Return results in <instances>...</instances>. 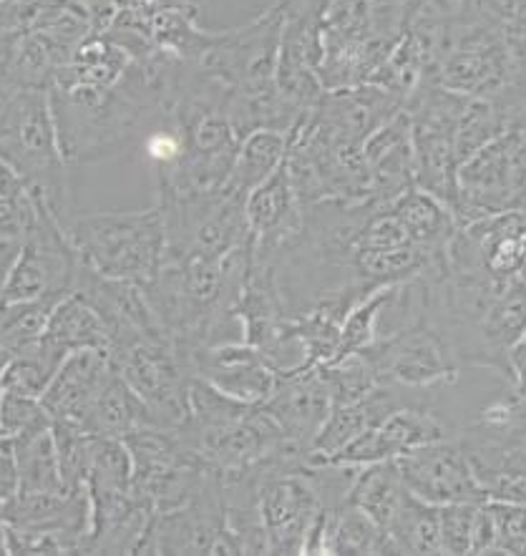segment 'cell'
<instances>
[{"label":"cell","instance_id":"cell-1","mask_svg":"<svg viewBox=\"0 0 526 556\" xmlns=\"http://www.w3.org/2000/svg\"><path fill=\"white\" fill-rule=\"evenodd\" d=\"M411 0H328L317 78L325 91L371 84L409 26Z\"/></svg>","mask_w":526,"mask_h":556},{"label":"cell","instance_id":"cell-2","mask_svg":"<svg viewBox=\"0 0 526 556\" xmlns=\"http://www.w3.org/2000/svg\"><path fill=\"white\" fill-rule=\"evenodd\" d=\"M0 162L26 181L63 229L76 217L71 166L61 154L48 89H23L0 103Z\"/></svg>","mask_w":526,"mask_h":556},{"label":"cell","instance_id":"cell-3","mask_svg":"<svg viewBox=\"0 0 526 556\" xmlns=\"http://www.w3.org/2000/svg\"><path fill=\"white\" fill-rule=\"evenodd\" d=\"M78 260L109 280L147 288L166 257V229L159 204L137 212L76 214L66 229Z\"/></svg>","mask_w":526,"mask_h":556},{"label":"cell","instance_id":"cell-4","mask_svg":"<svg viewBox=\"0 0 526 556\" xmlns=\"http://www.w3.org/2000/svg\"><path fill=\"white\" fill-rule=\"evenodd\" d=\"M109 357L118 376L147 405L151 426L177 428L185 424L195 378L189 351L170 336H151L114 348Z\"/></svg>","mask_w":526,"mask_h":556},{"label":"cell","instance_id":"cell-5","mask_svg":"<svg viewBox=\"0 0 526 556\" xmlns=\"http://www.w3.org/2000/svg\"><path fill=\"white\" fill-rule=\"evenodd\" d=\"M468 97L453 93L443 86L421 84L405 101L411 131L413 179L424 192L453 204L456 194V122Z\"/></svg>","mask_w":526,"mask_h":556},{"label":"cell","instance_id":"cell-6","mask_svg":"<svg viewBox=\"0 0 526 556\" xmlns=\"http://www.w3.org/2000/svg\"><path fill=\"white\" fill-rule=\"evenodd\" d=\"M308 464L310 456H287L260 466V514L273 556H305L310 536L328 511Z\"/></svg>","mask_w":526,"mask_h":556},{"label":"cell","instance_id":"cell-7","mask_svg":"<svg viewBox=\"0 0 526 556\" xmlns=\"http://www.w3.org/2000/svg\"><path fill=\"white\" fill-rule=\"evenodd\" d=\"M526 187V129L512 126L456 172L451 212L459 225L516 210Z\"/></svg>","mask_w":526,"mask_h":556},{"label":"cell","instance_id":"cell-8","mask_svg":"<svg viewBox=\"0 0 526 556\" xmlns=\"http://www.w3.org/2000/svg\"><path fill=\"white\" fill-rule=\"evenodd\" d=\"M376 368L380 383L403 391H426L436 386H453L461 365L451 355L443 338L421 315V292L416 280V309L413 317L390 332H383L373 345L361 351Z\"/></svg>","mask_w":526,"mask_h":556},{"label":"cell","instance_id":"cell-9","mask_svg":"<svg viewBox=\"0 0 526 556\" xmlns=\"http://www.w3.org/2000/svg\"><path fill=\"white\" fill-rule=\"evenodd\" d=\"M137 554L151 556H242L227 527L220 473L210 471L185 506L154 514Z\"/></svg>","mask_w":526,"mask_h":556},{"label":"cell","instance_id":"cell-10","mask_svg":"<svg viewBox=\"0 0 526 556\" xmlns=\"http://www.w3.org/2000/svg\"><path fill=\"white\" fill-rule=\"evenodd\" d=\"M78 254L61 222L38 202L34 225L23 237L0 303H59L74 290Z\"/></svg>","mask_w":526,"mask_h":556},{"label":"cell","instance_id":"cell-11","mask_svg":"<svg viewBox=\"0 0 526 556\" xmlns=\"http://www.w3.org/2000/svg\"><path fill=\"white\" fill-rule=\"evenodd\" d=\"M396 464L405 489L421 502L434 506L486 502L456 435L413 448Z\"/></svg>","mask_w":526,"mask_h":556},{"label":"cell","instance_id":"cell-12","mask_svg":"<svg viewBox=\"0 0 526 556\" xmlns=\"http://www.w3.org/2000/svg\"><path fill=\"white\" fill-rule=\"evenodd\" d=\"M449 435H453V431L436 410L426 408V405L409 403L390 413L378 426L368 428L355 441H350L346 448H340L338 454L325 460L340 466L363 468L371 464H380V460H396L411 454L413 448L449 439Z\"/></svg>","mask_w":526,"mask_h":556},{"label":"cell","instance_id":"cell-13","mask_svg":"<svg viewBox=\"0 0 526 556\" xmlns=\"http://www.w3.org/2000/svg\"><path fill=\"white\" fill-rule=\"evenodd\" d=\"M191 370L220 393L252 405L265 403L280 378L267 357L258 348L247 345L245 340H225V343L197 348L191 353Z\"/></svg>","mask_w":526,"mask_h":556},{"label":"cell","instance_id":"cell-14","mask_svg":"<svg viewBox=\"0 0 526 556\" xmlns=\"http://www.w3.org/2000/svg\"><path fill=\"white\" fill-rule=\"evenodd\" d=\"M453 435L464 448L486 502L526 504V448L481 420H474Z\"/></svg>","mask_w":526,"mask_h":556},{"label":"cell","instance_id":"cell-15","mask_svg":"<svg viewBox=\"0 0 526 556\" xmlns=\"http://www.w3.org/2000/svg\"><path fill=\"white\" fill-rule=\"evenodd\" d=\"M285 439L302 454H313V443L323 431L333 410L330 388L325 383L321 365L295 372H283L270 399L262 403Z\"/></svg>","mask_w":526,"mask_h":556},{"label":"cell","instance_id":"cell-16","mask_svg":"<svg viewBox=\"0 0 526 556\" xmlns=\"http://www.w3.org/2000/svg\"><path fill=\"white\" fill-rule=\"evenodd\" d=\"M493 277H516L526 267V214L506 210L459 225L449 248Z\"/></svg>","mask_w":526,"mask_h":556},{"label":"cell","instance_id":"cell-17","mask_svg":"<svg viewBox=\"0 0 526 556\" xmlns=\"http://www.w3.org/2000/svg\"><path fill=\"white\" fill-rule=\"evenodd\" d=\"M89 496L91 531L86 536L84 554H137L154 514L137 502L132 491L89 489Z\"/></svg>","mask_w":526,"mask_h":556},{"label":"cell","instance_id":"cell-18","mask_svg":"<svg viewBox=\"0 0 526 556\" xmlns=\"http://www.w3.org/2000/svg\"><path fill=\"white\" fill-rule=\"evenodd\" d=\"M111 372H114V365L107 351L71 353L41 395L48 416L78 424Z\"/></svg>","mask_w":526,"mask_h":556},{"label":"cell","instance_id":"cell-19","mask_svg":"<svg viewBox=\"0 0 526 556\" xmlns=\"http://www.w3.org/2000/svg\"><path fill=\"white\" fill-rule=\"evenodd\" d=\"M403 405H409L405 391L390 383L376 386L365 399L355 403L333 405L323 431L317 433V439L313 443L310 460H325L335 456L340 448H346L350 441H355L358 435L368 431V428L378 426L383 418H388L390 413L403 408Z\"/></svg>","mask_w":526,"mask_h":556},{"label":"cell","instance_id":"cell-20","mask_svg":"<svg viewBox=\"0 0 526 556\" xmlns=\"http://www.w3.org/2000/svg\"><path fill=\"white\" fill-rule=\"evenodd\" d=\"M78 426L91 435L124 441L137 428L151 426V418L147 405L141 403L139 395L132 391L129 383L114 368L89 408H86L82 420H78Z\"/></svg>","mask_w":526,"mask_h":556},{"label":"cell","instance_id":"cell-21","mask_svg":"<svg viewBox=\"0 0 526 556\" xmlns=\"http://www.w3.org/2000/svg\"><path fill=\"white\" fill-rule=\"evenodd\" d=\"M390 210L409 232L411 242L430 252H446L451 237L456 235L459 222L453 217L451 206L438 197L424 192L421 187L405 189L396 200H390Z\"/></svg>","mask_w":526,"mask_h":556},{"label":"cell","instance_id":"cell-22","mask_svg":"<svg viewBox=\"0 0 526 556\" xmlns=\"http://www.w3.org/2000/svg\"><path fill=\"white\" fill-rule=\"evenodd\" d=\"M325 556H390L393 544L368 514L348 498L340 506L328 508L323 534Z\"/></svg>","mask_w":526,"mask_h":556},{"label":"cell","instance_id":"cell-23","mask_svg":"<svg viewBox=\"0 0 526 556\" xmlns=\"http://www.w3.org/2000/svg\"><path fill=\"white\" fill-rule=\"evenodd\" d=\"M411 491L405 489L396 460H380V464L358 468L348 502L368 514L388 534L398 516H401Z\"/></svg>","mask_w":526,"mask_h":556},{"label":"cell","instance_id":"cell-24","mask_svg":"<svg viewBox=\"0 0 526 556\" xmlns=\"http://www.w3.org/2000/svg\"><path fill=\"white\" fill-rule=\"evenodd\" d=\"M43 338L68 355L76 351H109L107 323L78 292H68L53 305Z\"/></svg>","mask_w":526,"mask_h":556},{"label":"cell","instance_id":"cell-25","mask_svg":"<svg viewBox=\"0 0 526 556\" xmlns=\"http://www.w3.org/2000/svg\"><path fill=\"white\" fill-rule=\"evenodd\" d=\"M287 156V134L275 129H258L247 134L239 144L235 169L227 179V189L247 197L254 187L280 169Z\"/></svg>","mask_w":526,"mask_h":556},{"label":"cell","instance_id":"cell-26","mask_svg":"<svg viewBox=\"0 0 526 556\" xmlns=\"http://www.w3.org/2000/svg\"><path fill=\"white\" fill-rule=\"evenodd\" d=\"M68 353L53 345L51 340H36L26 351L11 355L5 370L0 372V388L3 393L28 395V399H41L43 391L51 383L55 370L66 361Z\"/></svg>","mask_w":526,"mask_h":556},{"label":"cell","instance_id":"cell-27","mask_svg":"<svg viewBox=\"0 0 526 556\" xmlns=\"http://www.w3.org/2000/svg\"><path fill=\"white\" fill-rule=\"evenodd\" d=\"M13 451L15 471H18V491L23 494H55L66 491L59 471V458L51 428L41 433L26 435V439L5 441Z\"/></svg>","mask_w":526,"mask_h":556},{"label":"cell","instance_id":"cell-28","mask_svg":"<svg viewBox=\"0 0 526 556\" xmlns=\"http://www.w3.org/2000/svg\"><path fill=\"white\" fill-rule=\"evenodd\" d=\"M396 556H443L438 506L409 496L393 529L388 531Z\"/></svg>","mask_w":526,"mask_h":556},{"label":"cell","instance_id":"cell-29","mask_svg":"<svg viewBox=\"0 0 526 556\" xmlns=\"http://www.w3.org/2000/svg\"><path fill=\"white\" fill-rule=\"evenodd\" d=\"M504 131H506V118L497 101L468 99L456 122V137H453L459 166Z\"/></svg>","mask_w":526,"mask_h":556},{"label":"cell","instance_id":"cell-30","mask_svg":"<svg viewBox=\"0 0 526 556\" xmlns=\"http://www.w3.org/2000/svg\"><path fill=\"white\" fill-rule=\"evenodd\" d=\"M325 383L330 388L333 405L355 403L380 386V378L373 363L363 353H348L321 365Z\"/></svg>","mask_w":526,"mask_h":556},{"label":"cell","instance_id":"cell-31","mask_svg":"<svg viewBox=\"0 0 526 556\" xmlns=\"http://www.w3.org/2000/svg\"><path fill=\"white\" fill-rule=\"evenodd\" d=\"M36 214L38 200L30 194L26 181L5 162H0V237L23 242Z\"/></svg>","mask_w":526,"mask_h":556},{"label":"cell","instance_id":"cell-32","mask_svg":"<svg viewBox=\"0 0 526 556\" xmlns=\"http://www.w3.org/2000/svg\"><path fill=\"white\" fill-rule=\"evenodd\" d=\"M53 303H0V348L11 355L43 338Z\"/></svg>","mask_w":526,"mask_h":556},{"label":"cell","instance_id":"cell-33","mask_svg":"<svg viewBox=\"0 0 526 556\" xmlns=\"http://www.w3.org/2000/svg\"><path fill=\"white\" fill-rule=\"evenodd\" d=\"M53 418L48 416L41 399H28V395L3 393V439L15 441L26 435L48 431Z\"/></svg>","mask_w":526,"mask_h":556},{"label":"cell","instance_id":"cell-34","mask_svg":"<svg viewBox=\"0 0 526 556\" xmlns=\"http://www.w3.org/2000/svg\"><path fill=\"white\" fill-rule=\"evenodd\" d=\"M486 504L493 521V554L526 556V504Z\"/></svg>","mask_w":526,"mask_h":556},{"label":"cell","instance_id":"cell-35","mask_svg":"<svg viewBox=\"0 0 526 556\" xmlns=\"http://www.w3.org/2000/svg\"><path fill=\"white\" fill-rule=\"evenodd\" d=\"M484 504V502H481ZM481 504H446L438 506L441 514L443 556H468L474 544V523Z\"/></svg>","mask_w":526,"mask_h":556},{"label":"cell","instance_id":"cell-36","mask_svg":"<svg viewBox=\"0 0 526 556\" xmlns=\"http://www.w3.org/2000/svg\"><path fill=\"white\" fill-rule=\"evenodd\" d=\"M476 420L526 448V399L506 391L499 401L486 405Z\"/></svg>","mask_w":526,"mask_h":556},{"label":"cell","instance_id":"cell-37","mask_svg":"<svg viewBox=\"0 0 526 556\" xmlns=\"http://www.w3.org/2000/svg\"><path fill=\"white\" fill-rule=\"evenodd\" d=\"M5 542L8 554L11 556H66L68 544L63 536L53 534V531L43 529H26V527H11L5 523Z\"/></svg>","mask_w":526,"mask_h":556},{"label":"cell","instance_id":"cell-38","mask_svg":"<svg viewBox=\"0 0 526 556\" xmlns=\"http://www.w3.org/2000/svg\"><path fill=\"white\" fill-rule=\"evenodd\" d=\"M18 494V471H15L13 451L5 441H0V506Z\"/></svg>","mask_w":526,"mask_h":556},{"label":"cell","instance_id":"cell-39","mask_svg":"<svg viewBox=\"0 0 526 556\" xmlns=\"http://www.w3.org/2000/svg\"><path fill=\"white\" fill-rule=\"evenodd\" d=\"M509 393L526 399V336L512 353V380H509Z\"/></svg>","mask_w":526,"mask_h":556},{"label":"cell","instance_id":"cell-40","mask_svg":"<svg viewBox=\"0 0 526 556\" xmlns=\"http://www.w3.org/2000/svg\"><path fill=\"white\" fill-rule=\"evenodd\" d=\"M501 11H504L506 21L514 18V15H522L526 13V0H499Z\"/></svg>","mask_w":526,"mask_h":556},{"label":"cell","instance_id":"cell-41","mask_svg":"<svg viewBox=\"0 0 526 556\" xmlns=\"http://www.w3.org/2000/svg\"><path fill=\"white\" fill-rule=\"evenodd\" d=\"M8 554V542H5V521L3 516H0V556Z\"/></svg>","mask_w":526,"mask_h":556},{"label":"cell","instance_id":"cell-42","mask_svg":"<svg viewBox=\"0 0 526 556\" xmlns=\"http://www.w3.org/2000/svg\"><path fill=\"white\" fill-rule=\"evenodd\" d=\"M8 361H11V353L8 351H3V348H0V372L5 370V365H8Z\"/></svg>","mask_w":526,"mask_h":556},{"label":"cell","instance_id":"cell-43","mask_svg":"<svg viewBox=\"0 0 526 556\" xmlns=\"http://www.w3.org/2000/svg\"><path fill=\"white\" fill-rule=\"evenodd\" d=\"M0 439H3V388H0Z\"/></svg>","mask_w":526,"mask_h":556},{"label":"cell","instance_id":"cell-44","mask_svg":"<svg viewBox=\"0 0 526 556\" xmlns=\"http://www.w3.org/2000/svg\"><path fill=\"white\" fill-rule=\"evenodd\" d=\"M522 277H524V280H526V267H524V273H522Z\"/></svg>","mask_w":526,"mask_h":556}]
</instances>
